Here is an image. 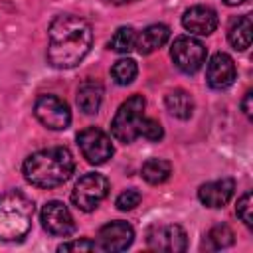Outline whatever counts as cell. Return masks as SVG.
Returning <instances> with one entry per match:
<instances>
[{
    "mask_svg": "<svg viewBox=\"0 0 253 253\" xmlns=\"http://www.w3.org/2000/svg\"><path fill=\"white\" fill-rule=\"evenodd\" d=\"M134 239V229L126 221H109L99 229V247L103 251H125Z\"/></svg>",
    "mask_w": 253,
    "mask_h": 253,
    "instance_id": "8fae6325",
    "label": "cell"
},
{
    "mask_svg": "<svg viewBox=\"0 0 253 253\" xmlns=\"http://www.w3.org/2000/svg\"><path fill=\"white\" fill-rule=\"evenodd\" d=\"M99 245L91 239H73V241H65L57 247V251H95Z\"/></svg>",
    "mask_w": 253,
    "mask_h": 253,
    "instance_id": "484cf974",
    "label": "cell"
},
{
    "mask_svg": "<svg viewBox=\"0 0 253 253\" xmlns=\"http://www.w3.org/2000/svg\"><path fill=\"white\" fill-rule=\"evenodd\" d=\"M77 146L83 158L91 164H105L113 156L111 138L97 126H87L77 134Z\"/></svg>",
    "mask_w": 253,
    "mask_h": 253,
    "instance_id": "ba28073f",
    "label": "cell"
},
{
    "mask_svg": "<svg viewBox=\"0 0 253 253\" xmlns=\"http://www.w3.org/2000/svg\"><path fill=\"white\" fill-rule=\"evenodd\" d=\"M103 85L95 79H87L77 89V107L85 115H95L103 103Z\"/></svg>",
    "mask_w": 253,
    "mask_h": 253,
    "instance_id": "2e32d148",
    "label": "cell"
},
{
    "mask_svg": "<svg viewBox=\"0 0 253 253\" xmlns=\"http://www.w3.org/2000/svg\"><path fill=\"white\" fill-rule=\"evenodd\" d=\"M170 55L176 67L184 73H196L206 63V47L200 40L192 36H180L174 40Z\"/></svg>",
    "mask_w": 253,
    "mask_h": 253,
    "instance_id": "8992f818",
    "label": "cell"
},
{
    "mask_svg": "<svg viewBox=\"0 0 253 253\" xmlns=\"http://www.w3.org/2000/svg\"><path fill=\"white\" fill-rule=\"evenodd\" d=\"M134 42H136V30L130 26H121L111 36L109 49H113L117 53H128L130 49H134Z\"/></svg>",
    "mask_w": 253,
    "mask_h": 253,
    "instance_id": "ffe728a7",
    "label": "cell"
},
{
    "mask_svg": "<svg viewBox=\"0 0 253 253\" xmlns=\"http://www.w3.org/2000/svg\"><path fill=\"white\" fill-rule=\"evenodd\" d=\"M109 194V180L103 174H85L77 180L73 192H71V202L77 210L81 211H93L97 206L107 198Z\"/></svg>",
    "mask_w": 253,
    "mask_h": 253,
    "instance_id": "5b68a950",
    "label": "cell"
},
{
    "mask_svg": "<svg viewBox=\"0 0 253 253\" xmlns=\"http://www.w3.org/2000/svg\"><path fill=\"white\" fill-rule=\"evenodd\" d=\"M36 119L49 130H65L71 123V111L65 101L55 95H42L34 105Z\"/></svg>",
    "mask_w": 253,
    "mask_h": 253,
    "instance_id": "52a82bcc",
    "label": "cell"
},
{
    "mask_svg": "<svg viewBox=\"0 0 253 253\" xmlns=\"http://www.w3.org/2000/svg\"><path fill=\"white\" fill-rule=\"evenodd\" d=\"M172 174V164L164 158H148L144 164H142V178L148 182V184H162L170 178Z\"/></svg>",
    "mask_w": 253,
    "mask_h": 253,
    "instance_id": "d6986e66",
    "label": "cell"
},
{
    "mask_svg": "<svg viewBox=\"0 0 253 253\" xmlns=\"http://www.w3.org/2000/svg\"><path fill=\"white\" fill-rule=\"evenodd\" d=\"M251 99H253V93L251 91H247L245 93V97H243V103H241V107H243V113L247 115V119H251Z\"/></svg>",
    "mask_w": 253,
    "mask_h": 253,
    "instance_id": "4316f807",
    "label": "cell"
},
{
    "mask_svg": "<svg viewBox=\"0 0 253 253\" xmlns=\"http://www.w3.org/2000/svg\"><path fill=\"white\" fill-rule=\"evenodd\" d=\"M251 210H253V196H251V192H245V194L237 200L235 213H237V217H239L247 227L253 225V213H251Z\"/></svg>",
    "mask_w": 253,
    "mask_h": 253,
    "instance_id": "cb8c5ba5",
    "label": "cell"
},
{
    "mask_svg": "<svg viewBox=\"0 0 253 253\" xmlns=\"http://www.w3.org/2000/svg\"><path fill=\"white\" fill-rule=\"evenodd\" d=\"M140 200H142L140 192L134 190V188H130V190H125L123 194H119V198H117L115 204H117V208L121 211H130V210H134L140 204Z\"/></svg>",
    "mask_w": 253,
    "mask_h": 253,
    "instance_id": "d4e9b609",
    "label": "cell"
},
{
    "mask_svg": "<svg viewBox=\"0 0 253 253\" xmlns=\"http://www.w3.org/2000/svg\"><path fill=\"white\" fill-rule=\"evenodd\" d=\"M217 24V12L210 6H192L182 16V26L194 36H210Z\"/></svg>",
    "mask_w": 253,
    "mask_h": 253,
    "instance_id": "4fadbf2b",
    "label": "cell"
},
{
    "mask_svg": "<svg viewBox=\"0 0 253 253\" xmlns=\"http://www.w3.org/2000/svg\"><path fill=\"white\" fill-rule=\"evenodd\" d=\"M168 40H170V28L168 26H164V24H150L140 34H136L134 47H136V51L140 55H148V53L156 51L158 47H162Z\"/></svg>",
    "mask_w": 253,
    "mask_h": 253,
    "instance_id": "9a60e30c",
    "label": "cell"
},
{
    "mask_svg": "<svg viewBox=\"0 0 253 253\" xmlns=\"http://www.w3.org/2000/svg\"><path fill=\"white\" fill-rule=\"evenodd\" d=\"M138 136L150 140V142H156L164 136V130H162V125L156 121V119H148L144 117L140 121V126H138Z\"/></svg>",
    "mask_w": 253,
    "mask_h": 253,
    "instance_id": "603a6c76",
    "label": "cell"
},
{
    "mask_svg": "<svg viewBox=\"0 0 253 253\" xmlns=\"http://www.w3.org/2000/svg\"><path fill=\"white\" fill-rule=\"evenodd\" d=\"M40 219H42L43 229H45L47 233H51V235L67 237V235H71V233L75 231L73 215H71L69 208H67L63 202H57V200L47 202V204L42 208Z\"/></svg>",
    "mask_w": 253,
    "mask_h": 253,
    "instance_id": "30bf717a",
    "label": "cell"
},
{
    "mask_svg": "<svg viewBox=\"0 0 253 253\" xmlns=\"http://www.w3.org/2000/svg\"><path fill=\"white\" fill-rule=\"evenodd\" d=\"M206 81L211 89H227L229 85H233V81H235L233 59L223 51L213 53L206 67Z\"/></svg>",
    "mask_w": 253,
    "mask_h": 253,
    "instance_id": "7c38bea8",
    "label": "cell"
},
{
    "mask_svg": "<svg viewBox=\"0 0 253 253\" xmlns=\"http://www.w3.org/2000/svg\"><path fill=\"white\" fill-rule=\"evenodd\" d=\"M111 4H117V6H123V4H130V2H136V0H109Z\"/></svg>",
    "mask_w": 253,
    "mask_h": 253,
    "instance_id": "f1b7e54d",
    "label": "cell"
},
{
    "mask_svg": "<svg viewBox=\"0 0 253 253\" xmlns=\"http://www.w3.org/2000/svg\"><path fill=\"white\" fill-rule=\"evenodd\" d=\"M34 217V202L18 192H6L0 196V241H22Z\"/></svg>",
    "mask_w": 253,
    "mask_h": 253,
    "instance_id": "3957f363",
    "label": "cell"
},
{
    "mask_svg": "<svg viewBox=\"0 0 253 253\" xmlns=\"http://www.w3.org/2000/svg\"><path fill=\"white\" fill-rule=\"evenodd\" d=\"M138 73V67H136V61L130 59V57H123V59H117L111 67V75L115 79L117 85H130L134 81Z\"/></svg>",
    "mask_w": 253,
    "mask_h": 253,
    "instance_id": "7402d4cb",
    "label": "cell"
},
{
    "mask_svg": "<svg viewBox=\"0 0 253 253\" xmlns=\"http://www.w3.org/2000/svg\"><path fill=\"white\" fill-rule=\"evenodd\" d=\"M251 32H253V26H251L249 16L235 18L229 26V32H227V40L233 45V49H237V51L247 49L251 45Z\"/></svg>",
    "mask_w": 253,
    "mask_h": 253,
    "instance_id": "e0dca14e",
    "label": "cell"
},
{
    "mask_svg": "<svg viewBox=\"0 0 253 253\" xmlns=\"http://www.w3.org/2000/svg\"><path fill=\"white\" fill-rule=\"evenodd\" d=\"M144 109L146 101L142 95H132L125 103H121L111 123V132L119 142L130 144L138 138V126L144 119Z\"/></svg>",
    "mask_w": 253,
    "mask_h": 253,
    "instance_id": "277c9868",
    "label": "cell"
},
{
    "mask_svg": "<svg viewBox=\"0 0 253 253\" xmlns=\"http://www.w3.org/2000/svg\"><path fill=\"white\" fill-rule=\"evenodd\" d=\"M75 170V160L65 146L43 148L24 160L22 174L36 188H57L65 184Z\"/></svg>",
    "mask_w": 253,
    "mask_h": 253,
    "instance_id": "7a4b0ae2",
    "label": "cell"
},
{
    "mask_svg": "<svg viewBox=\"0 0 253 253\" xmlns=\"http://www.w3.org/2000/svg\"><path fill=\"white\" fill-rule=\"evenodd\" d=\"M233 231L227 227V225H215L211 227L208 233H206V239H204V247L206 249H211V251H217V249H225L229 245H233Z\"/></svg>",
    "mask_w": 253,
    "mask_h": 253,
    "instance_id": "44dd1931",
    "label": "cell"
},
{
    "mask_svg": "<svg viewBox=\"0 0 253 253\" xmlns=\"http://www.w3.org/2000/svg\"><path fill=\"white\" fill-rule=\"evenodd\" d=\"M164 105H166V109H168L170 115H174L176 119H182V121L190 119L192 113H194V101H192V97L184 89L170 91L164 97Z\"/></svg>",
    "mask_w": 253,
    "mask_h": 253,
    "instance_id": "ac0fdd59",
    "label": "cell"
},
{
    "mask_svg": "<svg viewBox=\"0 0 253 253\" xmlns=\"http://www.w3.org/2000/svg\"><path fill=\"white\" fill-rule=\"evenodd\" d=\"M146 243L150 249L166 251V253H180V251H186L188 247L186 231L176 223L152 225L146 231Z\"/></svg>",
    "mask_w": 253,
    "mask_h": 253,
    "instance_id": "9c48e42d",
    "label": "cell"
},
{
    "mask_svg": "<svg viewBox=\"0 0 253 253\" xmlns=\"http://www.w3.org/2000/svg\"><path fill=\"white\" fill-rule=\"evenodd\" d=\"M245 0H223V4H227V6H239V4H243Z\"/></svg>",
    "mask_w": 253,
    "mask_h": 253,
    "instance_id": "83f0119b",
    "label": "cell"
},
{
    "mask_svg": "<svg viewBox=\"0 0 253 253\" xmlns=\"http://www.w3.org/2000/svg\"><path fill=\"white\" fill-rule=\"evenodd\" d=\"M47 61L57 69L75 67L85 59L93 45V30L87 20L63 14L57 16L47 30Z\"/></svg>",
    "mask_w": 253,
    "mask_h": 253,
    "instance_id": "6da1fadb",
    "label": "cell"
},
{
    "mask_svg": "<svg viewBox=\"0 0 253 253\" xmlns=\"http://www.w3.org/2000/svg\"><path fill=\"white\" fill-rule=\"evenodd\" d=\"M235 192V182L231 178H221L213 182H206L198 190V200L206 208H223Z\"/></svg>",
    "mask_w": 253,
    "mask_h": 253,
    "instance_id": "5bb4252c",
    "label": "cell"
}]
</instances>
